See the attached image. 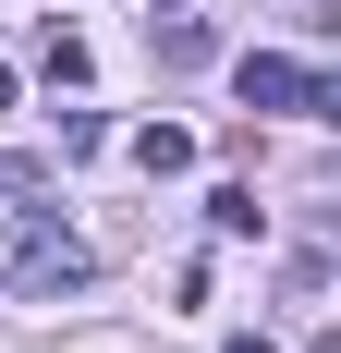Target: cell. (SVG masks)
I'll list each match as a JSON object with an SVG mask.
<instances>
[{"label":"cell","mask_w":341,"mask_h":353,"mask_svg":"<svg viewBox=\"0 0 341 353\" xmlns=\"http://www.w3.org/2000/svg\"><path fill=\"white\" fill-rule=\"evenodd\" d=\"M0 281H12V292H37V305H61V292H86V281H98V244H86L73 219L25 208V219H12V244H0Z\"/></svg>","instance_id":"1"},{"label":"cell","mask_w":341,"mask_h":353,"mask_svg":"<svg viewBox=\"0 0 341 353\" xmlns=\"http://www.w3.org/2000/svg\"><path fill=\"white\" fill-rule=\"evenodd\" d=\"M232 98H244V110H305L317 73L293 61V49H244V61H232Z\"/></svg>","instance_id":"2"},{"label":"cell","mask_w":341,"mask_h":353,"mask_svg":"<svg viewBox=\"0 0 341 353\" xmlns=\"http://www.w3.org/2000/svg\"><path fill=\"white\" fill-rule=\"evenodd\" d=\"M159 61H170V73H207V61H220V25L170 12V25H159Z\"/></svg>","instance_id":"3"},{"label":"cell","mask_w":341,"mask_h":353,"mask_svg":"<svg viewBox=\"0 0 341 353\" xmlns=\"http://www.w3.org/2000/svg\"><path fill=\"white\" fill-rule=\"evenodd\" d=\"M135 171H146V183L195 171V134H183V122H146V134H135Z\"/></svg>","instance_id":"4"},{"label":"cell","mask_w":341,"mask_h":353,"mask_svg":"<svg viewBox=\"0 0 341 353\" xmlns=\"http://www.w3.org/2000/svg\"><path fill=\"white\" fill-rule=\"evenodd\" d=\"M207 232H269V208H256V183H207Z\"/></svg>","instance_id":"5"},{"label":"cell","mask_w":341,"mask_h":353,"mask_svg":"<svg viewBox=\"0 0 341 353\" xmlns=\"http://www.w3.org/2000/svg\"><path fill=\"white\" fill-rule=\"evenodd\" d=\"M37 61H49V85H86V73H98V49H86L73 25H49V49H37Z\"/></svg>","instance_id":"6"},{"label":"cell","mask_w":341,"mask_h":353,"mask_svg":"<svg viewBox=\"0 0 341 353\" xmlns=\"http://www.w3.org/2000/svg\"><path fill=\"white\" fill-rule=\"evenodd\" d=\"M305 110H317V122H341V73H317V98H305Z\"/></svg>","instance_id":"7"},{"label":"cell","mask_w":341,"mask_h":353,"mask_svg":"<svg viewBox=\"0 0 341 353\" xmlns=\"http://www.w3.org/2000/svg\"><path fill=\"white\" fill-rule=\"evenodd\" d=\"M220 353H280V341H269V329H232V341H220Z\"/></svg>","instance_id":"8"},{"label":"cell","mask_w":341,"mask_h":353,"mask_svg":"<svg viewBox=\"0 0 341 353\" xmlns=\"http://www.w3.org/2000/svg\"><path fill=\"white\" fill-rule=\"evenodd\" d=\"M305 353H341V329H317V341H305Z\"/></svg>","instance_id":"9"},{"label":"cell","mask_w":341,"mask_h":353,"mask_svg":"<svg viewBox=\"0 0 341 353\" xmlns=\"http://www.w3.org/2000/svg\"><path fill=\"white\" fill-rule=\"evenodd\" d=\"M146 12H183V0H146Z\"/></svg>","instance_id":"10"}]
</instances>
